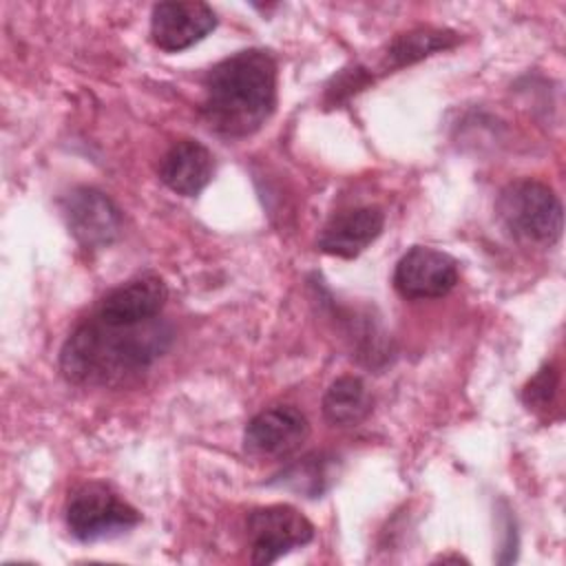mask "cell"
Wrapping results in <instances>:
<instances>
[{
	"label": "cell",
	"mask_w": 566,
	"mask_h": 566,
	"mask_svg": "<svg viewBox=\"0 0 566 566\" xmlns=\"http://www.w3.org/2000/svg\"><path fill=\"white\" fill-rule=\"evenodd\" d=\"M170 340L172 329L159 318L137 325H106L93 316L66 338L60 369L75 385H115L153 365Z\"/></svg>",
	"instance_id": "cell-1"
},
{
	"label": "cell",
	"mask_w": 566,
	"mask_h": 566,
	"mask_svg": "<svg viewBox=\"0 0 566 566\" xmlns=\"http://www.w3.org/2000/svg\"><path fill=\"white\" fill-rule=\"evenodd\" d=\"M276 106V62L268 51L245 49L217 62L203 77L201 115L226 137L256 133Z\"/></svg>",
	"instance_id": "cell-2"
},
{
	"label": "cell",
	"mask_w": 566,
	"mask_h": 566,
	"mask_svg": "<svg viewBox=\"0 0 566 566\" xmlns=\"http://www.w3.org/2000/svg\"><path fill=\"white\" fill-rule=\"evenodd\" d=\"M502 226L528 243H555L562 234L564 212L557 195L533 179L509 184L495 203Z\"/></svg>",
	"instance_id": "cell-3"
},
{
	"label": "cell",
	"mask_w": 566,
	"mask_h": 566,
	"mask_svg": "<svg viewBox=\"0 0 566 566\" xmlns=\"http://www.w3.org/2000/svg\"><path fill=\"white\" fill-rule=\"evenodd\" d=\"M139 513L102 482L80 486L66 504V526L80 542L122 535L139 524Z\"/></svg>",
	"instance_id": "cell-4"
},
{
	"label": "cell",
	"mask_w": 566,
	"mask_h": 566,
	"mask_svg": "<svg viewBox=\"0 0 566 566\" xmlns=\"http://www.w3.org/2000/svg\"><path fill=\"white\" fill-rule=\"evenodd\" d=\"M254 564H274L314 539L312 522L287 504L254 509L245 522Z\"/></svg>",
	"instance_id": "cell-5"
},
{
	"label": "cell",
	"mask_w": 566,
	"mask_h": 566,
	"mask_svg": "<svg viewBox=\"0 0 566 566\" xmlns=\"http://www.w3.org/2000/svg\"><path fill=\"white\" fill-rule=\"evenodd\" d=\"M62 212L71 234L82 248H106L119 237L122 212L97 188L80 186L66 192L62 199Z\"/></svg>",
	"instance_id": "cell-6"
},
{
	"label": "cell",
	"mask_w": 566,
	"mask_h": 566,
	"mask_svg": "<svg viewBox=\"0 0 566 566\" xmlns=\"http://www.w3.org/2000/svg\"><path fill=\"white\" fill-rule=\"evenodd\" d=\"M458 283V261L436 248L413 245L394 270V287L402 298H440Z\"/></svg>",
	"instance_id": "cell-7"
},
{
	"label": "cell",
	"mask_w": 566,
	"mask_h": 566,
	"mask_svg": "<svg viewBox=\"0 0 566 566\" xmlns=\"http://www.w3.org/2000/svg\"><path fill=\"white\" fill-rule=\"evenodd\" d=\"M310 436V422L301 409L276 405L259 411L243 431V447L256 458H285Z\"/></svg>",
	"instance_id": "cell-8"
},
{
	"label": "cell",
	"mask_w": 566,
	"mask_h": 566,
	"mask_svg": "<svg viewBox=\"0 0 566 566\" xmlns=\"http://www.w3.org/2000/svg\"><path fill=\"white\" fill-rule=\"evenodd\" d=\"M217 27V15L206 2H159L150 15V38L166 53L184 51Z\"/></svg>",
	"instance_id": "cell-9"
},
{
	"label": "cell",
	"mask_w": 566,
	"mask_h": 566,
	"mask_svg": "<svg viewBox=\"0 0 566 566\" xmlns=\"http://www.w3.org/2000/svg\"><path fill=\"white\" fill-rule=\"evenodd\" d=\"M166 298V283L155 274H144L111 290L93 316L106 325H137L157 318Z\"/></svg>",
	"instance_id": "cell-10"
},
{
	"label": "cell",
	"mask_w": 566,
	"mask_h": 566,
	"mask_svg": "<svg viewBox=\"0 0 566 566\" xmlns=\"http://www.w3.org/2000/svg\"><path fill=\"white\" fill-rule=\"evenodd\" d=\"M385 226V214L380 208L363 206L336 212L321 230L318 250L329 256L354 259L371 241L378 239Z\"/></svg>",
	"instance_id": "cell-11"
},
{
	"label": "cell",
	"mask_w": 566,
	"mask_h": 566,
	"mask_svg": "<svg viewBox=\"0 0 566 566\" xmlns=\"http://www.w3.org/2000/svg\"><path fill=\"white\" fill-rule=\"evenodd\" d=\"M212 153L197 139L175 142L159 161V179L177 195L195 197L212 179Z\"/></svg>",
	"instance_id": "cell-12"
},
{
	"label": "cell",
	"mask_w": 566,
	"mask_h": 566,
	"mask_svg": "<svg viewBox=\"0 0 566 566\" xmlns=\"http://www.w3.org/2000/svg\"><path fill=\"white\" fill-rule=\"evenodd\" d=\"M460 42L458 33L447 29H413L407 33H400L391 40L385 53V69H402L413 62H420L422 57H429L431 53L451 49Z\"/></svg>",
	"instance_id": "cell-13"
},
{
	"label": "cell",
	"mask_w": 566,
	"mask_h": 566,
	"mask_svg": "<svg viewBox=\"0 0 566 566\" xmlns=\"http://www.w3.org/2000/svg\"><path fill=\"white\" fill-rule=\"evenodd\" d=\"M371 409L365 382L356 376L336 378L323 396V416L334 427L358 424Z\"/></svg>",
	"instance_id": "cell-14"
},
{
	"label": "cell",
	"mask_w": 566,
	"mask_h": 566,
	"mask_svg": "<svg viewBox=\"0 0 566 566\" xmlns=\"http://www.w3.org/2000/svg\"><path fill=\"white\" fill-rule=\"evenodd\" d=\"M272 482L281 484L285 489H292V491H296L301 495L318 497L327 489V484L332 482L329 460L318 455V453L305 455L298 462H294L287 469H283L279 473V478L272 480Z\"/></svg>",
	"instance_id": "cell-15"
},
{
	"label": "cell",
	"mask_w": 566,
	"mask_h": 566,
	"mask_svg": "<svg viewBox=\"0 0 566 566\" xmlns=\"http://www.w3.org/2000/svg\"><path fill=\"white\" fill-rule=\"evenodd\" d=\"M559 387V371L553 365H544L524 387L522 400L533 411H548Z\"/></svg>",
	"instance_id": "cell-16"
},
{
	"label": "cell",
	"mask_w": 566,
	"mask_h": 566,
	"mask_svg": "<svg viewBox=\"0 0 566 566\" xmlns=\"http://www.w3.org/2000/svg\"><path fill=\"white\" fill-rule=\"evenodd\" d=\"M371 82V75L365 69H349L334 77V84L327 86V102L338 104L343 97L365 88Z\"/></svg>",
	"instance_id": "cell-17"
}]
</instances>
